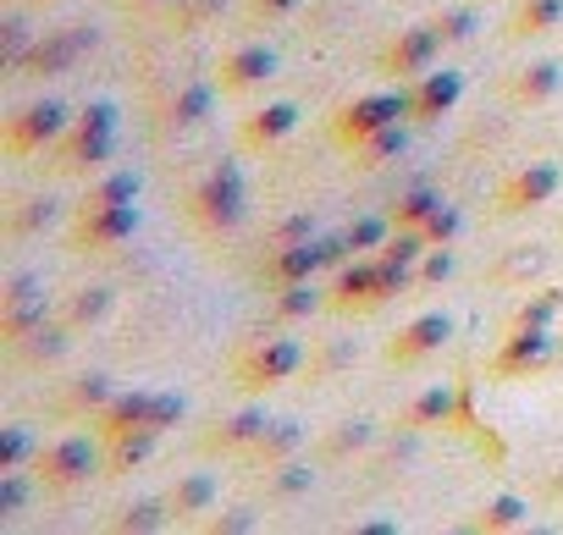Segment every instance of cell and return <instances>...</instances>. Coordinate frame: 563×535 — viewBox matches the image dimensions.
<instances>
[{
  "label": "cell",
  "mask_w": 563,
  "mask_h": 535,
  "mask_svg": "<svg viewBox=\"0 0 563 535\" xmlns=\"http://www.w3.org/2000/svg\"><path fill=\"white\" fill-rule=\"evenodd\" d=\"M305 343L299 337H254V343H243L238 348V359H232V387L238 392H249V398H260V392H271V387H282V381H294L299 370H305Z\"/></svg>",
  "instance_id": "6da1fadb"
},
{
  "label": "cell",
  "mask_w": 563,
  "mask_h": 535,
  "mask_svg": "<svg viewBox=\"0 0 563 535\" xmlns=\"http://www.w3.org/2000/svg\"><path fill=\"white\" fill-rule=\"evenodd\" d=\"M243 204H249L243 171H238V160H221V166H210V171L194 182V193H188V221L205 226V232H232V226L243 221Z\"/></svg>",
  "instance_id": "7a4b0ae2"
},
{
  "label": "cell",
  "mask_w": 563,
  "mask_h": 535,
  "mask_svg": "<svg viewBox=\"0 0 563 535\" xmlns=\"http://www.w3.org/2000/svg\"><path fill=\"white\" fill-rule=\"evenodd\" d=\"M393 122H409V94H404V83H398V89H371V94L343 100V105L332 111V138H338L343 149H354V144L376 138V133L393 127Z\"/></svg>",
  "instance_id": "3957f363"
},
{
  "label": "cell",
  "mask_w": 563,
  "mask_h": 535,
  "mask_svg": "<svg viewBox=\"0 0 563 535\" xmlns=\"http://www.w3.org/2000/svg\"><path fill=\"white\" fill-rule=\"evenodd\" d=\"M111 138H117V111H111V105H95V111L73 116V127H67L62 144L51 149V171H62V177L95 171V166L111 155Z\"/></svg>",
  "instance_id": "277c9868"
},
{
  "label": "cell",
  "mask_w": 563,
  "mask_h": 535,
  "mask_svg": "<svg viewBox=\"0 0 563 535\" xmlns=\"http://www.w3.org/2000/svg\"><path fill=\"white\" fill-rule=\"evenodd\" d=\"M67 127H73V111L62 100H29L23 111L7 116L0 144H7V155H18V160H34V155H51Z\"/></svg>",
  "instance_id": "5b68a950"
},
{
  "label": "cell",
  "mask_w": 563,
  "mask_h": 535,
  "mask_svg": "<svg viewBox=\"0 0 563 535\" xmlns=\"http://www.w3.org/2000/svg\"><path fill=\"white\" fill-rule=\"evenodd\" d=\"M100 469H106V453L89 436H56L51 447L34 453V480L45 491H73V486H84Z\"/></svg>",
  "instance_id": "8992f818"
},
{
  "label": "cell",
  "mask_w": 563,
  "mask_h": 535,
  "mask_svg": "<svg viewBox=\"0 0 563 535\" xmlns=\"http://www.w3.org/2000/svg\"><path fill=\"white\" fill-rule=\"evenodd\" d=\"M558 188H563V171H558L552 160H530V166H519V171H508V177L497 182L492 210H497V215H530V210L552 204Z\"/></svg>",
  "instance_id": "52a82bcc"
},
{
  "label": "cell",
  "mask_w": 563,
  "mask_h": 535,
  "mask_svg": "<svg viewBox=\"0 0 563 535\" xmlns=\"http://www.w3.org/2000/svg\"><path fill=\"white\" fill-rule=\"evenodd\" d=\"M139 232V204H100V210H78L73 215V254H111Z\"/></svg>",
  "instance_id": "ba28073f"
},
{
  "label": "cell",
  "mask_w": 563,
  "mask_h": 535,
  "mask_svg": "<svg viewBox=\"0 0 563 535\" xmlns=\"http://www.w3.org/2000/svg\"><path fill=\"white\" fill-rule=\"evenodd\" d=\"M437 56H442L437 29H431V23H415V29H398V34L382 45L376 73H382V78H393V83H409V78L431 73V67H437Z\"/></svg>",
  "instance_id": "9c48e42d"
},
{
  "label": "cell",
  "mask_w": 563,
  "mask_h": 535,
  "mask_svg": "<svg viewBox=\"0 0 563 535\" xmlns=\"http://www.w3.org/2000/svg\"><path fill=\"white\" fill-rule=\"evenodd\" d=\"M552 365V332L547 326H519L503 332V343L492 348V376L497 381H530Z\"/></svg>",
  "instance_id": "30bf717a"
},
{
  "label": "cell",
  "mask_w": 563,
  "mask_h": 535,
  "mask_svg": "<svg viewBox=\"0 0 563 535\" xmlns=\"http://www.w3.org/2000/svg\"><path fill=\"white\" fill-rule=\"evenodd\" d=\"M382 277H376V254H354L349 265H338V277L327 288V310L332 315H371L382 310Z\"/></svg>",
  "instance_id": "8fae6325"
},
{
  "label": "cell",
  "mask_w": 563,
  "mask_h": 535,
  "mask_svg": "<svg viewBox=\"0 0 563 535\" xmlns=\"http://www.w3.org/2000/svg\"><path fill=\"white\" fill-rule=\"evenodd\" d=\"M448 337H453V315H448V310H420V315L404 321L398 337L387 343V365H393V370H415V365H426L431 354H442Z\"/></svg>",
  "instance_id": "7c38bea8"
},
{
  "label": "cell",
  "mask_w": 563,
  "mask_h": 535,
  "mask_svg": "<svg viewBox=\"0 0 563 535\" xmlns=\"http://www.w3.org/2000/svg\"><path fill=\"white\" fill-rule=\"evenodd\" d=\"M51 321V304H45V282L40 277H12L7 293H0V343L18 348L29 332H40Z\"/></svg>",
  "instance_id": "4fadbf2b"
},
{
  "label": "cell",
  "mask_w": 563,
  "mask_h": 535,
  "mask_svg": "<svg viewBox=\"0 0 563 535\" xmlns=\"http://www.w3.org/2000/svg\"><path fill=\"white\" fill-rule=\"evenodd\" d=\"M321 265H327V248H321L316 237H305V243H276V248H265V259H260V282H265V288L316 282Z\"/></svg>",
  "instance_id": "5bb4252c"
},
{
  "label": "cell",
  "mask_w": 563,
  "mask_h": 535,
  "mask_svg": "<svg viewBox=\"0 0 563 535\" xmlns=\"http://www.w3.org/2000/svg\"><path fill=\"white\" fill-rule=\"evenodd\" d=\"M404 94H409V122H437V116H448L459 100H464V78L453 73V67H431V73H420V78H409L404 83Z\"/></svg>",
  "instance_id": "9a60e30c"
},
{
  "label": "cell",
  "mask_w": 563,
  "mask_h": 535,
  "mask_svg": "<svg viewBox=\"0 0 563 535\" xmlns=\"http://www.w3.org/2000/svg\"><path fill=\"white\" fill-rule=\"evenodd\" d=\"M265 78H276V51H271V45H232V51L216 62V89H221V94H249V89H260Z\"/></svg>",
  "instance_id": "2e32d148"
},
{
  "label": "cell",
  "mask_w": 563,
  "mask_h": 535,
  "mask_svg": "<svg viewBox=\"0 0 563 535\" xmlns=\"http://www.w3.org/2000/svg\"><path fill=\"white\" fill-rule=\"evenodd\" d=\"M299 105L294 100H271V105H260V111H249L243 122H238V144L249 149V155H260V149H276L282 138H294L299 133Z\"/></svg>",
  "instance_id": "e0dca14e"
},
{
  "label": "cell",
  "mask_w": 563,
  "mask_h": 535,
  "mask_svg": "<svg viewBox=\"0 0 563 535\" xmlns=\"http://www.w3.org/2000/svg\"><path fill=\"white\" fill-rule=\"evenodd\" d=\"M265 425H271L265 409H238V414H227V420H216V425L199 431V453H205V458H243L249 442H254Z\"/></svg>",
  "instance_id": "ac0fdd59"
},
{
  "label": "cell",
  "mask_w": 563,
  "mask_h": 535,
  "mask_svg": "<svg viewBox=\"0 0 563 535\" xmlns=\"http://www.w3.org/2000/svg\"><path fill=\"white\" fill-rule=\"evenodd\" d=\"M133 431H155V392H117L100 414H95V436L117 442Z\"/></svg>",
  "instance_id": "d6986e66"
},
{
  "label": "cell",
  "mask_w": 563,
  "mask_h": 535,
  "mask_svg": "<svg viewBox=\"0 0 563 535\" xmlns=\"http://www.w3.org/2000/svg\"><path fill=\"white\" fill-rule=\"evenodd\" d=\"M299 453H305V425H299V420H271V425L249 442L243 464H249L254 475H265V469H276V464H294Z\"/></svg>",
  "instance_id": "ffe728a7"
},
{
  "label": "cell",
  "mask_w": 563,
  "mask_h": 535,
  "mask_svg": "<svg viewBox=\"0 0 563 535\" xmlns=\"http://www.w3.org/2000/svg\"><path fill=\"white\" fill-rule=\"evenodd\" d=\"M111 398H117L111 376L89 370V376H73V381L62 387V398H56V414H62V420H78V425H95V414H100Z\"/></svg>",
  "instance_id": "44dd1931"
},
{
  "label": "cell",
  "mask_w": 563,
  "mask_h": 535,
  "mask_svg": "<svg viewBox=\"0 0 563 535\" xmlns=\"http://www.w3.org/2000/svg\"><path fill=\"white\" fill-rule=\"evenodd\" d=\"M216 497H221V480H216L210 469H194V475H183V480L166 491V508H172V519L199 524V519L216 508Z\"/></svg>",
  "instance_id": "7402d4cb"
},
{
  "label": "cell",
  "mask_w": 563,
  "mask_h": 535,
  "mask_svg": "<svg viewBox=\"0 0 563 535\" xmlns=\"http://www.w3.org/2000/svg\"><path fill=\"white\" fill-rule=\"evenodd\" d=\"M453 420H459L453 387H426V392H415V398L404 403V414H398L404 431H437V425H453Z\"/></svg>",
  "instance_id": "603a6c76"
},
{
  "label": "cell",
  "mask_w": 563,
  "mask_h": 535,
  "mask_svg": "<svg viewBox=\"0 0 563 535\" xmlns=\"http://www.w3.org/2000/svg\"><path fill=\"white\" fill-rule=\"evenodd\" d=\"M563 94V62H530L508 78V100L514 105H547Z\"/></svg>",
  "instance_id": "cb8c5ba5"
},
{
  "label": "cell",
  "mask_w": 563,
  "mask_h": 535,
  "mask_svg": "<svg viewBox=\"0 0 563 535\" xmlns=\"http://www.w3.org/2000/svg\"><path fill=\"white\" fill-rule=\"evenodd\" d=\"M563 29V0H514V12H508V40H541Z\"/></svg>",
  "instance_id": "d4e9b609"
},
{
  "label": "cell",
  "mask_w": 563,
  "mask_h": 535,
  "mask_svg": "<svg viewBox=\"0 0 563 535\" xmlns=\"http://www.w3.org/2000/svg\"><path fill=\"white\" fill-rule=\"evenodd\" d=\"M525 524H530V502H525V497H514V491H503V497H486V502L475 508V519H470V530H486V535L525 530Z\"/></svg>",
  "instance_id": "484cf974"
},
{
  "label": "cell",
  "mask_w": 563,
  "mask_h": 535,
  "mask_svg": "<svg viewBox=\"0 0 563 535\" xmlns=\"http://www.w3.org/2000/svg\"><path fill=\"white\" fill-rule=\"evenodd\" d=\"M327 304V293H316V282H294V288H271V321L276 326H299Z\"/></svg>",
  "instance_id": "4316f807"
},
{
  "label": "cell",
  "mask_w": 563,
  "mask_h": 535,
  "mask_svg": "<svg viewBox=\"0 0 563 535\" xmlns=\"http://www.w3.org/2000/svg\"><path fill=\"white\" fill-rule=\"evenodd\" d=\"M161 447V431H133V436H117L106 442V469L100 475H133L139 464H150Z\"/></svg>",
  "instance_id": "83f0119b"
},
{
  "label": "cell",
  "mask_w": 563,
  "mask_h": 535,
  "mask_svg": "<svg viewBox=\"0 0 563 535\" xmlns=\"http://www.w3.org/2000/svg\"><path fill=\"white\" fill-rule=\"evenodd\" d=\"M260 486H265V502H299L310 486H316V469L310 464H276V469H265L260 475Z\"/></svg>",
  "instance_id": "f1b7e54d"
},
{
  "label": "cell",
  "mask_w": 563,
  "mask_h": 535,
  "mask_svg": "<svg viewBox=\"0 0 563 535\" xmlns=\"http://www.w3.org/2000/svg\"><path fill=\"white\" fill-rule=\"evenodd\" d=\"M558 315H563V293H558V288H536L530 299L514 304V315H508L503 332H519V326H547V332H552Z\"/></svg>",
  "instance_id": "f546056e"
},
{
  "label": "cell",
  "mask_w": 563,
  "mask_h": 535,
  "mask_svg": "<svg viewBox=\"0 0 563 535\" xmlns=\"http://www.w3.org/2000/svg\"><path fill=\"white\" fill-rule=\"evenodd\" d=\"M67 332H73L67 321H45V326H40V332H29L12 354H18L23 365H56V359L67 354Z\"/></svg>",
  "instance_id": "4dcf8cb0"
},
{
  "label": "cell",
  "mask_w": 563,
  "mask_h": 535,
  "mask_svg": "<svg viewBox=\"0 0 563 535\" xmlns=\"http://www.w3.org/2000/svg\"><path fill=\"white\" fill-rule=\"evenodd\" d=\"M139 193H144V182H139L133 171H111V177H100V182H89V188H84V204H78V210H100V204H139Z\"/></svg>",
  "instance_id": "1f68e13d"
},
{
  "label": "cell",
  "mask_w": 563,
  "mask_h": 535,
  "mask_svg": "<svg viewBox=\"0 0 563 535\" xmlns=\"http://www.w3.org/2000/svg\"><path fill=\"white\" fill-rule=\"evenodd\" d=\"M349 155H354V171H376V166H387V160H398V155H404V127L393 122V127H382L376 138L354 144Z\"/></svg>",
  "instance_id": "d6a6232c"
},
{
  "label": "cell",
  "mask_w": 563,
  "mask_h": 535,
  "mask_svg": "<svg viewBox=\"0 0 563 535\" xmlns=\"http://www.w3.org/2000/svg\"><path fill=\"white\" fill-rule=\"evenodd\" d=\"M437 210H442V193H431V188H409V193H398V204H393V226L420 232Z\"/></svg>",
  "instance_id": "836d02e7"
},
{
  "label": "cell",
  "mask_w": 563,
  "mask_h": 535,
  "mask_svg": "<svg viewBox=\"0 0 563 535\" xmlns=\"http://www.w3.org/2000/svg\"><path fill=\"white\" fill-rule=\"evenodd\" d=\"M387 237H393V215H360V221L343 226V248L349 254H376Z\"/></svg>",
  "instance_id": "e575fe53"
},
{
  "label": "cell",
  "mask_w": 563,
  "mask_h": 535,
  "mask_svg": "<svg viewBox=\"0 0 563 535\" xmlns=\"http://www.w3.org/2000/svg\"><path fill=\"white\" fill-rule=\"evenodd\" d=\"M166 519H172V508L144 497V502H122V508L106 519V530H122V535H128V530H161Z\"/></svg>",
  "instance_id": "d590c367"
},
{
  "label": "cell",
  "mask_w": 563,
  "mask_h": 535,
  "mask_svg": "<svg viewBox=\"0 0 563 535\" xmlns=\"http://www.w3.org/2000/svg\"><path fill=\"white\" fill-rule=\"evenodd\" d=\"M106 315H111V293H106V288H84V293H73L67 310H62L67 326H100Z\"/></svg>",
  "instance_id": "8d00e7d4"
},
{
  "label": "cell",
  "mask_w": 563,
  "mask_h": 535,
  "mask_svg": "<svg viewBox=\"0 0 563 535\" xmlns=\"http://www.w3.org/2000/svg\"><path fill=\"white\" fill-rule=\"evenodd\" d=\"M365 442H371V425H365V420H343V425H338V431L321 442V458H327V464H338V458L360 453Z\"/></svg>",
  "instance_id": "74e56055"
},
{
  "label": "cell",
  "mask_w": 563,
  "mask_h": 535,
  "mask_svg": "<svg viewBox=\"0 0 563 535\" xmlns=\"http://www.w3.org/2000/svg\"><path fill=\"white\" fill-rule=\"evenodd\" d=\"M431 29H437V40H442V45H464V40H475L481 18H475L470 7H453V12H437V18H431Z\"/></svg>",
  "instance_id": "f35d334b"
},
{
  "label": "cell",
  "mask_w": 563,
  "mask_h": 535,
  "mask_svg": "<svg viewBox=\"0 0 563 535\" xmlns=\"http://www.w3.org/2000/svg\"><path fill=\"white\" fill-rule=\"evenodd\" d=\"M51 221H56V199H29L23 210L7 215V232L29 237V232H40V226H51Z\"/></svg>",
  "instance_id": "ab89813d"
},
{
  "label": "cell",
  "mask_w": 563,
  "mask_h": 535,
  "mask_svg": "<svg viewBox=\"0 0 563 535\" xmlns=\"http://www.w3.org/2000/svg\"><path fill=\"white\" fill-rule=\"evenodd\" d=\"M34 453H40V447H34V436H29L23 425H7V431H0V469H23Z\"/></svg>",
  "instance_id": "60d3db41"
},
{
  "label": "cell",
  "mask_w": 563,
  "mask_h": 535,
  "mask_svg": "<svg viewBox=\"0 0 563 535\" xmlns=\"http://www.w3.org/2000/svg\"><path fill=\"white\" fill-rule=\"evenodd\" d=\"M254 524H260V519H254L249 508H227V513H216V508H210V519H199V530H205V535H249Z\"/></svg>",
  "instance_id": "b9f144b4"
},
{
  "label": "cell",
  "mask_w": 563,
  "mask_h": 535,
  "mask_svg": "<svg viewBox=\"0 0 563 535\" xmlns=\"http://www.w3.org/2000/svg\"><path fill=\"white\" fill-rule=\"evenodd\" d=\"M420 232H426V243H431V248H448V243L464 232V215H459L453 204H442V210H437V215H431Z\"/></svg>",
  "instance_id": "7bdbcfd3"
},
{
  "label": "cell",
  "mask_w": 563,
  "mask_h": 535,
  "mask_svg": "<svg viewBox=\"0 0 563 535\" xmlns=\"http://www.w3.org/2000/svg\"><path fill=\"white\" fill-rule=\"evenodd\" d=\"M415 277H420V288H442L453 277V254L448 248H426L420 265H415Z\"/></svg>",
  "instance_id": "ee69618b"
},
{
  "label": "cell",
  "mask_w": 563,
  "mask_h": 535,
  "mask_svg": "<svg viewBox=\"0 0 563 535\" xmlns=\"http://www.w3.org/2000/svg\"><path fill=\"white\" fill-rule=\"evenodd\" d=\"M29 502V486H23V469H0V519H18Z\"/></svg>",
  "instance_id": "f6af8a7d"
},
{
  "label": "cell",
  "mask_w": 563,
  "mask_h": 535,
  "mask_svg": "<svg viewBox=\"0 0 563 535\" xmlns=\"http://www.w3.org/2000/svg\"><path fill=\"white\" fill-rule=\"evenodd\" d=\"M305 237H316V232H310V215H288V221H276V226L265 232V248H276V243H305Z\"/></svg>",
  "instance_id": "bcb514c9"
},
{
  "label": "cell",
  "mask_w": 563,
  "mask_h": 535,
  "mask_svg": "<svg viewBox=\"0 0 563 535\" xmlns=\"http://www.w3.org/2000/svg\"><path fill=\"white\" fill-rule=\"evenodd\" d=\"M210 12H221V0H188V7L177 12V29H183V34H194Z\"/></svg>",
  "instance_id": "7dc6e473"
},
{
  "label": "cell",
  "mask_w": 563,
  "mask_h": 535,
  "mask_svg": "<svg viewBox=\"0 0 563 535\" xmlns=\"http://www.w3.org/2000/svg\"><path fill=\"white\" fill-rule=\"evenodd\" d=\"M349 359H354V348H349V343H338V348H327L321 359H310V376H332V370H343Z\"/></svg>",
  "instance_id": "c3c4849f"
},
{
  "label": "cell",
  "mask_w": 563,
  "mask_h": 535,
  "mask_svg": "<svg viewBox=\"0 0 563 535\" xmlns=\"http://www.w3.org/2000/svg\"><path fill=\"white\" fill-rule=\"evenodd\" d=\"M183 409H188V403H183L177 392H155V431H166L172 420H183Z\"/></svg>",
  "instance_id": "681fc988"
},
{
  "label": "cell",
  "mask_w": 563,
  "mask_h": 535,
  "mask_svg": "<svg viewBox=\"0 0 563 535\" xmlns=\"http://www.w3.org/2000/svg\"><path fill=\"white\" fill-rule=\"evenodd\" d=\"M536 265H541V254H530V248H525L519 259H508V265H497V271H492V277H497V282H508V277H519V271H536Z\"/></svg>",
  "instance_id": "f907efd6"
},
{
  "label": "cell",
  "mask_w": 563,
  "mask_h": 535,
  "mask_svg": "<svg viewBox=\"0 0 563 535\" xmlns=\"http://www.w3.org/2000/svg\"><path fill=\"white\" fill-rule=\"evenodd\" d=\"M249 7L260 18H288V12H299V0H249Z\"/></svg>",
  "instance_id": "816d5d0a"
},
{
  "label": "cell",
  "mask_w": 563,
  "mask_h": 535,
  "mask_svg": "<svg viewBox=\"0 0 563 535\" xmlns=\"http://www.w3.org/2000/svg\"><path fill=\"white\" fill-rule=\"evenodd\" d=\"M547 486H552V497H563V475H552V480H547Z\"/></svg>",
  "instance_id": "f5cc1de1"
}]
</instances>
